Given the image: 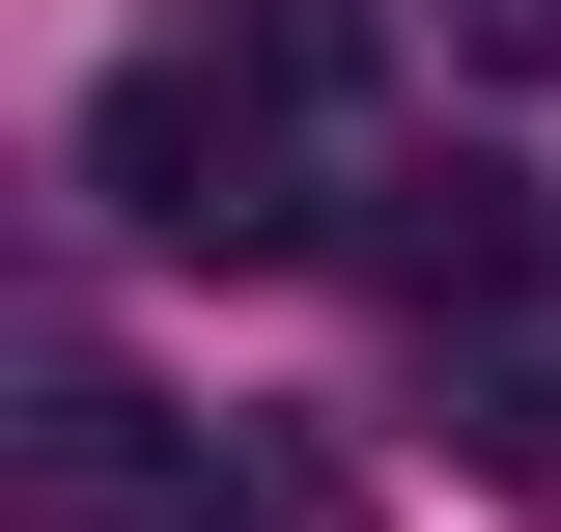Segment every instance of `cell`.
<instances>
[{
    "instance_id": "obj_1",
    "label": "cell",
    "mask_w": 561,
    "mask_h": 532,
    "mask_svg": "<svg viewBox=\"0 0 561 532\" xmlns=\"http://www.w3.org/2000/svg\"><path fill=\"white\" fill-rule=\"evenodd\" d=\"M84 197L140 224V253H309V169H280V84L225 57H140V84H84Z\"/></svg>"
},
{
    "instance_id": "obj_2",
    "label": "cell",
    "mask_w": 561,
    "mask_h": 532,
    "mask_svg": "<svg viewBox=\"0 0 561 532\" xmlns=\"http://www.w3.org/2000/svg\"><path fill=\"white\" fill-rule=\"evenodd\" d=\"M113 532H365V476H337V449H280V420H225V449H140Z\"/></svg>"
},
{
    "instance_id": "obj_3",
    "label": "cell",
    "mask_w": 561,
    "mask_h": 532,
    "mask_svg": "<svg viewBox=\"0 0 561 532\" xmlns=\"http://www.w3.org/2000/svg\"><path fill=\"white\" fill-rule=\"evenodd\" d=\"M365 253H393V309H505V253H534V224H505V169H421Z\"/></svg>"
},
{
    "instance_id": "obj_4",
    "label": "cell",
    "mask_w": 561,
    "mask_h": 532,
    "mask_svg": "<svg viewBox=\"0 0 561 532\" xmlns=\"http://www.w3.org/2000/svg\"><path fill=\"white\" fill-rule=\"evenodd\" d=\"M449 449H505V476L561 505V336H478V365H449Z\"/></svg>"
},
{
    "instance_id": "obj_5",
    "label": "cell",
    "mask_w": 561,
    "mask_h": 532,
    "mask_svg": "<svg viewBox=\"0 0 561 532\" xmlns=\"http://www.w3.org/2000/svg\"><path fill=\"white\" fill-rule=\"evenodd\" d=\"M197 28L280 84V113H337V84H365V0H197Z\"/></svg>"
},
{
    "instance_id": "obj_6",
    "label": "cell",
    "mask_w": 561,
    "mask_h": 532,
    "mask_svg": "<svg viewBox=\"0 0 561 532\" xmlns=\"http://www.w3.org/2000/svg\"><path fill=\"white\" fill-rule=\"evenodd\" d=\"M449 57H561V0H449Z\"/></svg>"
}]
</instances>
